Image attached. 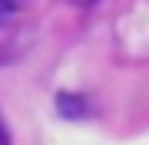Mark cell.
<instances>
[{"label": "cell", "mask_w": 149, "mask_h": 145, "mask_svg": "<svg viewBox=\"0 0 149 145\" xmlns=\"http://www.w3.org/2000/svg\"><path fill=\"white\" fill-rule=\"evenodd\" d=\"M56 109H60L66 119H80V115L86 112V102H83L80 96H70V92H63V96L56 99Z\"/></svg>", "instance_id": "1"}, {"label": "cell", "mask_w": 149, "mask_h": 145, "mask_svg": "<svg viewBox=\"0 0 149 145\" xmlns=\"http://www.w3.org/2000/svg\"><path fill=\"white\" fill-rule=\"evenodd\" d=\"M10 142V135H7V129H3V122H0V145H7Z\"/></svg>", "instance_id": "2"}, {"label": "cell", "mask_w": 149, "mask_h": 145, "mask_svg": "<svg viewBox=\"0 0 149 145\" xmlns=\"http://www.w3.org/2000/svg\"><path fill=\"white\" fill-rule=\"evenodd\" d=\"M3 10H13V0H0V13Z\"/></svg>", "instance_id": "3"}]
</instances>
